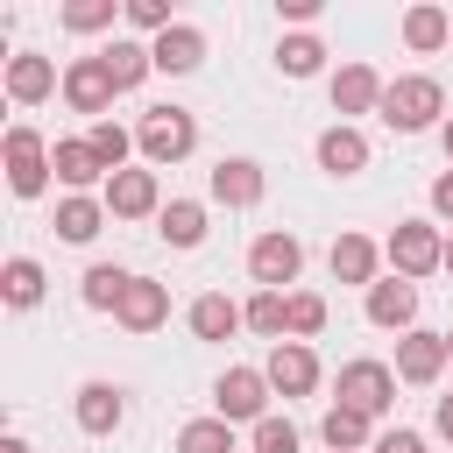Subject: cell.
Listing matches in <instances>:
<instances>
[{"label":"cell","mask_w":453,"mask_h":453,"mask_svg":"<svg viewBox=\"0 0 453 453\" xmlns=\"http://www.w3.org/2000/svg\"><path fill=\"white\" fill-rule=\"evenodd\" d=\"M134 149L149 156V170L184 163V156L198 149V120H191L184 106H149V113H142V127H134Z\"/></svg>","instance_id":"obj_1"},{"label":"cell","mask_w":453,"mask_h":453,"mask_svg":"<svg viewBox=\"0 0 453 453\" xmlns=\"http://www.w3.org/2000/svg\"><path fill=\"white\" fill-rule=\"evenodd\" d=\"M446 113V92H439V78H389V92H382V127H396V134H418V127H432Z\"/></svg>","instance_id":"obj_2"},{"label":"cell","mask_w":453,"mask_h":453,"mask_svg":"<svg viewBox=\"0 0 453 453\" xmlns=\"http://www.w3.org/2000/svg\"><path fill=\"white\" fill-rule=\"evenodd\" d=\"M389 269L403 276V283H418V276H432V269H446V241H439V226L432 219H403L396 234H389Z\"/></svg>","instance_id":"obj_3"},{"label":"cell","mask_w":453,"mask_h":453,"mask_svg":"<svg viewBox=\"0 0 453 453\" xmlns=\"http://www.w3.org/2000/svg\"><path fill=\"white\" fill-rule=\"evenodd\" d=\"M340 403L361 411V418H382V411L396 403V368H382V361H347V368H340Z\"/></svg>","instance_id":"obj_4"},{"label":"cell","mask_w":453,"mask_h":453,"mask_svg":"<svg viewBox=\"0 0 453 453\" xmlns=\"http://www.w3.org/2000/svg\"><path fill=\"white\" fill-rule=\"evenodd\" d=\"M212 403H219L226 425H262L269 418V375L262 368H226L219 389H212Z\"/></svg>","instance_id":"obj_5"},{"label":"cell","mask_w":453,"mask_h":453,"mask_svg":"<svg viewBox=\"0 0 453 453\" xmlns=\"http://www.w3.org/2000/svg\"><path fill=\"white\" fill-rule=\"evenodd\" d=\"M7 184H14V198H42V184H50V149L21 120L7 127Z\"/></svg>","instance_id":"obj_6"},{"label":"cell","mask_w":453,"mask_h":453,"mask_svg":"<svg viewBox=\"0 0 453 453\" xmlns=\"http://www.w3.org/2000/svg\"><path fill=\"white\" fill-rule=\"evenodd\" d=\"M113 71H106V57H71V71H64V99H71V113H92V120H106V106H113Z\"/></svg>","instance_id":"obj_7"},{"label":"cell","mask_w":453,"mask_h":453,"mask_svg":"<svg viewBox=\"0 0 453 453\" xmlns=\"http://www.w3.org/2000/svg\"><path fill=\"white\" fill-rule=\"evenodd\" d=\"M297 269H304V241H297V234H262V241L248 248V276H255L262 290L297 283Z\"/></svg>","instance_id":"obj_8"},{"label":"cell","mask_w":453,"mask_h":453,"mask_svg":"<svg viewBox=\"0 0 453 453\" xmlns=\"http://www.w3.org/2000/svg\"><path fill=\"white\" fill-rule=\"evenodd\" d=\"M262 375H269V389H276V396H311V389H319V354H311L304 340H276Z\"/></svg>","instance_id":"obj_9"},{"label":"cell","mask_w":453,"mask_h":453,"mask_svg":"<svg viewBox=\"0 0 453 453\" xmlns=\"http://www.w3.org/2000/svg\"><path fill=\"white\" fill-rule=\"evenodd\" d=\"M106 212H113V219H149V212H163L156 170H120V177H106Z\"/></svg>","instance_id":"obj_10"},{"label":"cell","mask_w":453,"mask_h":453,"mask_svg":"<svg viewBox=\"0 0 453 453\" xmlns=\"http://www.w3.org/2000/svg\"><path fill=\"white\" fill-rule=\"evenodd\" d=\"M411 319H418V283L389 276V283L368 290V326H382V333H418Z\"/></svg>","instance_id":"obj_11"},{"label":"cell","mask_w":453,"mask_h":453,"mask_svg":"<svg viewBox=\"0 0 453 453\" xmlns=\"http://www.w3.org/2000/svg\"><path fill=\"white\" fill-rule=\"evenodd\" d=\"M446 361H453V354H446V333H403V340H396V375H403V382H418V389H425V382H439V368H446Z\"/></svg>","instance_id":"obj_12"},{"label":"cell","mask_w":453,"mask_h":453,"mask_svg":"<svg viewBox=\"0 0 453 453\" xmlns=\"http://www.w3.org/2000/svg\"><path fill=\"white\" fill-rule=\"evenodd\" d=\"M382 78L368 71V64H340L333 71V113H382Z\"/></svg>","instance_id":"obj_13"},{"label":"cell","mask_w":453,"mask_h":453,"mask_svg":"<svg viewBox=\"0 0 453 453\" xmlns=\"http://www.w3.org/2000/svg\"><path fill=\"white\" fill-rule=\"evenodd\" d=\"M262 191H269V177H262V163H248V156H226L219 170H212V198L219 205H262Z\"/></svg>","instance_id":"obj_14"},{"label":"cell","mask_w":453,"mask_h":453,"mask_svg":"<svg viewBox=\"0 0 453 453\" xmlns=\"http://www.w3.org/2000/svg\"><path fill=\"white\" fill-rule=\"evenodd\" d=\"M50 92H57V64L50 57H35V50L28 57H7V99L14 106H42Z\"/></svg>","instance_id":"obj_15"},{"label":"cell","mask_w":453,"mask_h":453,"mask_svg":"<svg viewBox=\"0 0 453 453\" xmlns=\"http://www.w3.org/2000/svg\"><path fill=\"white\" fill-rule=\"evenodd\" d=\"M319 170H333V177H361V170H368V134L347 127V120L326 127V134H319Z\"/></svg>","instance_id":"obj_16"},{"label":"cell","mask_w":453,"mask_h":453,"mask_svg":"<svg viewBox=\"0 0 453 453\" xmlns=\"http://www.w3.org/2000/svg\"><path fill=\"white\" fill-rule=\"evenodd\" d=\"M127 333H156L163 319H170V290L163 283H149V276H134L127 283V297H120V311H113Z\"/></svg>","instance_id":"obj_17"},{"label":"cell","mask_w":453,"mask_h":453,"mask_svg":"<svg viewBox=\"0 0 453 453\" xmlns=\"http://www.w3.org/2000/svg\"><path fill=\"white\" fill-rule=\"evenodd\" d=\"M120 418H127V396H120L113 382H85V389H78V425H85L92 439H113Z\"/></svg>","instance_id":"obj_18"},{"label":"cell","mask_w":453,"mask_h":453,"mask_svg":"<svg viewBox=\"0 0 453 453\" xmlns=\"http://www.w3.org/2000/svg\"><path fill=\"white\" fill-rule=\"evenodd\" d=\"M149 50H156V71H170V78H184V71H198V64H205V35H198L191 21L163 28V35L149 42Z\"/></svg>","instance_id":"obj_19"},{"label":"cell","mask_w":453,"mask_h":453,"mask_svg":"<svg viewBox=\"0 0 453 453\" xmlns=\"http://www.w3.org/2000/svg\"><path fill=\"white\" fill-rule=\"evenodd\" d=\"M375 241L368 234H340L333 241V283H361V290H375Z\"/></svg>","instance_id":"obj_20"},{"label":"cell","mask_w":453,"mask_h":453,"mask_svg":"<svg viewBox=\"0 0 453 453\" xmlns=\"http://www.w3.org/2000/svg\"><path fill=\"white\" fill-rule=\"evenodd\" d=\"M99 57H106V71H113V85H120V92H134V85L156 71V50H149V42H134V35H113Z\"/></svg>","instance_id":"obj_21"},{"label":"cell","mask_w":453,"mask_h":453,"mask_svg":"<svg viewBox=\"0 0 453 453\" xmlns=\"http://www.w3.org/2000/svg\"><path fill=\"white\" fill-rule=\"evenodd\" d=\"M50 170H57V184H71V191H85V184H99L106 177V163L92 156V142L78 134V142H57L50 149Z\"/></svg>","instance_id":"obj_22"},{"label":"cell","mask_w":453,"mask_h":453,"mask_svg":"<svg viewBox=\"0 0 453 453\" xmlns=\"http://www.w3.org/2000/svg\"><path fill=\"white\" fill-rule=\"evenodd\" d=\"M234 326H248V304H234V297H219V290H205V297L191 304V333H198V340H234Z\"/></svg>","instance_id":"obj_23"},{"label":"cell","mask_w":453,"mask_h":453,"mask_svg":"<svg viewBox=\"0 0 453 453\" xmlns=\"http://www.w3.org/2000/svg\"><path fill=\"white\" fill-rule=\"evenodd\" d=\"M99 226H106V198H85V191H71V198L57 205V234H64L71 248H85Z\"/></svg>","instance_id":"obj_24"},{"label":"cell","mask_w":453,"mask_h":453,"mask_svg":"<svg viewBox=\"0 0 453 453\" xmlns=\"http://www.w3.org/2000/svg\"><path fill=\"white\" fill-rule=\"evenodd\" d=\"M156 234H163L170 248H198V241H205V205H198V198H170V205L156 212Z\"/></svg>","instance_id":"obj_25"},{"label":"cell","mask_w":453,"mask_h":453,"mask_svg":"<svg viewBox=\"0 0 453 453\" xmlns=\"http://www.w3.org/2000/svg\"><path fill=\"white\" fill-rule=\"evenodd\" d=\"M403 42H411V50H446V42H453V14L432 7V0L411 7V14H403Z\"/></svg>","instance_id":"obj_26"},{"label":"cell","mask_w":453,"mask_h":453,"mask_svg":"<svg viewBox=\"0 0 453 453\" xmlns=\"http://www.w3.org/2000/svg\"><path fill=\"white\" fill-rule=\"evenodd\" d=\"M0 297H7L14 311L42 304V262H35V255H14V262L0 269Z\"/></svg>","instance_id":"obj_27"},{"label":"cell","mask_w":453,"mask_h":453,"mask_svg":"<svg viewBox=\"0 0 453 453\" xmlns=\"http://www.w3.org/2000/svg\"><path fill=\"white\" fill-rule=\"evenodd\" d=\"M319 439H326L333 453H361V446H375V439H368V418H361V411H347V403H333V411H326Z\"/></svg>","instance_id":"obj_28"},{"label":"cell","mask_w":453,"mask_h":453,"mask_svg":"<svg viewBox=\"0 0 453 453\" xmlns=\"http://www.w3.org/2000/svg\"><path fill=\"white\" fill-rule=\"evenodd\" d=\"M319 64H326V42H319V35H283V42H276V71H283V78H311Z\"/></svg>","instance_id":"obj_29"},{"label":"cell","mask_w":453,"mask_h":453,"mask_svg":"<svg viewBox=\"0 0 453 453\" xmlns=\"http://www.w3.org/2000/svg\"><path fill=\"white\" fill-rule=\"evenodd\" d=\"M85 142H92V156L106 163V177H120V170H127V149H134V134H127L120 120H92V134H85Z\"/></svg>","instance_id":"obj_30"},{"label":"cell","mask_w":453,"mask_h":453,"mask_svg":"<svg viewBox=\"0 0 453 453\" xmlns=\"http://www.w3.org/2000/svg\"><path fill=\"white\" fill-rule=\"evenodd\" d=\"M127 283H134V276H120L113 262H92V269H85V304H92V311H120Z\"/></svg>","instance_id":"obj_31"},{"label":"cell","mask_w":453,"mask_h":453,"mask_svg":"<svg viewBox=\"0 0 453 453\" xmlns=\"http://www.w3.org/2000/svg\"><path fill=\"white\" fill-rule=\"evenodd\" d=\"M248 326H255L262 340H283V333H290V297H283V290H255V297H248Z\"/></svg>","instance_id":"obj_32"},{"label":"cell","mask_w":453,"mask_h":453,"mask_svg":"<svg viewBox=\"0 0 453 453\" xmlns=\"http://www.w3.org/2000/svg\"><path fill=\"white\" fill-rule=\"evenodd\" d=\"M177 453H234V425L226 418H191L177 432Z\"/></svg>","instance_id":"obj_33"},{"label":"cell","mask_w":453,"mask_h":453,"mask_svg":"<svg viewBox=\"0 0 453 453\" xmlns=\"http://www.w3.org/2000/svg\"><path fill=\"white\" fill-rule=\"evenodd\" d=\"M113 14H127V0H71V7H64V28L99 35V28H113Z\"/></svg>","instance_id":"obj_34"},{"label":"cell","mask_w":453,"mask_h":453,"mask_svg":"<svg viewBox=\"0 0 453 453\" xmlns=\"http://www.w3.org/2000/svg\"><path fill=\"white\" fill-rule=\"evenodd\" d=\"M326 333V297L319 290H290V340H311Z\"/></svg>","instance_id":"obj_35"},{"label":"cell","mask_w":453,"mask_h":453,"mask_svg":"<svg viewBox=\"0 0 453 453\" xmlns=\"http://www.w3.org/2000/svg\"><path fill=\"white\" fill-rule=\"evenodd\" d=\"M255 453H297V425L290 418H262L255 425Z\"/></svg>","instance_id":"obj_36"},{"label":"cell","mask_w":453,"mask_h":453,"mask_svg":"<svg viewBox=\"0 0 453 453\" xmlns=\"http://www.w3.org/2000/svg\"><path fill=\"white\" fill-rule=\"evenodd\" d=\"M127 21H134V28H149V35L177 28V21H170V0H127Z\"/></svg>","instance_id":"obj_37"},{"label":"cell","mask_w":453,"mask_h":453,"mask_svg":"<svg viewBox=\"0 0 453 453\" xmlns=\"http://www.w3.org/2000/svg\"><path fill=\"white\" fill-rule=\"evenodd\" d=\"M368 453H425V439H418L411 425H396V432H382V439H375Z\"/></svg>","instance_id":"obj_38"},{"label":"cell","mask_w":453,"mask_h":453,"mask_svg":"<svg viewBox=\"0 0 453 453\" xmlns=\"http://www.w3.org/2000/svg\"><path fill=\"white\" fill-rule=\"evenodd\" d=\"M432 212H439V219H453V170H439V177H432Z\"/></svg>","instance_id":"obj_39"},{"label":"cell","mask_w":453,"mask_h":453,"mask_svg":"<svg viewBox=\"0 0 453 453\" xmlns=\"http://www.w3.org/2000/svg\"><path fill=\"white\" fill-rule=\"evenodd\" d=\"M432 425H439V439L453 446V396H439V403H432Z\"/></svg>","instance_id":"obj_40"},{"label":"cell","mask_w":453,"mask_h":453,"mask_svg":"<svg viewBox=\"0 0 453 453\" xmlns=\"http://www.w3.org/2000/svg\"><path fill=\"white\" fill-rule=\"evenodd\" d=\"M0 453H28V446H21V439H14V432H7V439H0Z\"/></svg>","instance_id":"obj_41"},{"label":"cell","mask_w":453,"mask_h":453,"mask_svg":"<svg viewBox=\"0 0 453 453\" xmlns=\"http://www.w3.org/2000/svg\"><path fill=\"white\" fill-rule=\"evenodd\" d=\"M439 142H446V163H453V120H446V127H439Z\"/></svg>","instance_id":"obj_42"},{"label":"cell","mask_w":453,"mask_h":453,"mask_svg":"<svg viewBox=\"0 0 453 453\" xmlns=\"http://www.w3.org/2000/svg\"><path fill=\"white\" fill-rule=\"evenodd\" d=\"M446 276H453V241H446Z\"/></svg>","instance_id":"obj_43"},{"label":"cell","mask_w":453,"mask_h":453,"mask_svg":"<svg viewBox=\"0 0 453 453\" xmlns=\"http://www.w3.org/2000/svg\"><path fill=\"white\" fill-rule=\"evenodd\" d=\"M446 354H453V333H446Z\"/></svg>","instance_id":"obj_44"}]
</instances>
